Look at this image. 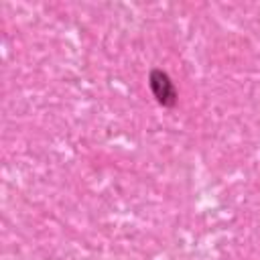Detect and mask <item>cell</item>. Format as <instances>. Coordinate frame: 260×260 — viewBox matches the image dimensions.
Masks as SVG:
<instances>
[{
	"instance_id": "cell-1",
	"label": "cell",
	"mask_w": 260,
	"mask_h": 260,
	"mask_svg": "<svg viewBox=\"0 0 260 260\" xmlns=\"http://www.w3.org/2000/svg\"><path fill=\"white\" fill-rule=\"evenodd\" d=\"M150 89L154 93V98L162 104V106H173L175 104V87L169 79L167 73L162 71H152L150 73Z\"/></svg>"
}]
</instances>
